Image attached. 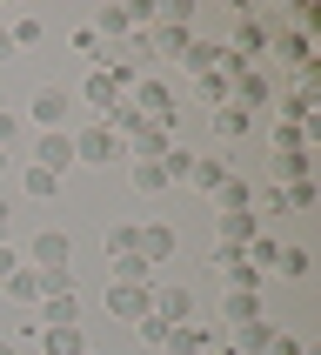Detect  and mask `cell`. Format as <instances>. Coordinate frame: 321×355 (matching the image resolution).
Segmentation results:
<instances>
[{
  "label": "cell",
  "instance_id": "f35d334b",
  "mask_svg": "<svg viewBox=\"0 0 321 355\" xmlns=\"http://www.w3.org/2000/svg\"><path fill=\"white\" fill-rule=\"evenodd\" d=\"M7 168H14V155H0V175H7Z\"/></svg>",
  "mask_w": 321,
  "mask_h": 355
},
{
  "label": "cell",
  "instance_id": "484cf974",
  "mask_svg": "<svg viewBox=\"0 0 321 355\" xmlns=\"http://www.w3.org/2000/svg\"><path fill=\"white\" fill-rule=\"evenodd\" d=\"M187 181H194L201 195H214L221 181H228V168H221V161H214V155H194V175H187Z\"/></svg>",
  "mask_w": 321,
  "mask_h": 355
},
{
  "label": "cell",
  "instance_id": "30bf717a",
  "mask_svg": "<svg viewBox=\"0 0 321 355\" xmlns=\"http://www.w3.org/2000/svg\"><path fill=\"white\" fill-rule=\"evenodd\" d=\"M167 355H208L214 349V329H201V322H181V329H167V342H160Z\"/></svg>",
  "mask_w": 321,
  "mask_h": 355
},
{
  "label": "cell",
  "instance_id": "8fae6325",
  "mask_svg": "<svg viewBox=\"0 0 321 355\" xmlns=\"http://www.w3.org/2000/svg\"><path fill=\"white\" fill-rule=\"evenodd\" d=\"M208 128H214V141H241V135H248V128H255V114L228 101V107H208Z\"/></svg>",
  "mask_w": 321,
  "mask_h": 355
},
{
  "label": "cell",
  "instance_id": "3957f363",
  "mask_svg": "<svg viewBox=\"0 0 321 355\" xmlns=\"http://www.w3.org/2000/svg\"><path fill=\"white\" fill-rule=\"evenodd\" d=\"M147 315L167 322V329H181V322L194 315V295H187V288H174V282H154V288H147Z\"/></svg>",
  "mask_w": 321,
  "mask_h": 355
},
{
  "label": "cell",
  "instance_id": "836d02e7",
  "mask_svg": "<svg viewBox=\"0 0 321 355\" xmlns=\"http://www.w3.org/2000/svg\"><path fill=\"white\" fill-rule=\"evenodd\" d=\"M14 141H20V114L0 107V155H14Z\"/></svg>",
  "mask_w": 321,
  "mask_h": 355
},
{
  "label": "cell",
  "instance_id": "52a82bcc",
  "mask_svg": "<svg viewBox=\"0 0 321 355\" xmlns=\"http://www.w3.org/2000/svg\"><path fill=\"white\" fill-rule=\"evenodd\" d=\"M134 255L147 261V268H160V261L174 255V228H167V221H140L134 228Z\"/></svg>",
  "mask_w": 321,
  "mask_h": 355
},
{
  "label": "cell",
  "instance_id": "277c9868",
  "mask_svg": "<svg viewBox=\"0 0 321 355\" xmlns=\"http://www.w3.org/2000/svg\"><path fill=\"white\" fill-rule=\"evenodd\" d=\"M27 268H74V241L60 235V228H40L27 241Z\"/></svg>",
  "mask_w": 321,
  "mask_h": 355
},
{
  "label": "cell",
  "instance_id": "60d3db41",
  "mask_svg": "<svg viewBox=\"0 0 321 355\" xmlns=\"http://www.w3.org/2000/svg\"><path fill=\"white\" fill-rule=\"evenodd\" d=\"M0 355H14V342H0Z\"/></svg>",
  "mask_w": 321,
  "mask_h": 355
},
{
  "label": "cell",
  "instance_id": "ac0fdd59",
  "mask_svg": "<svg viewBox=\"0 0 321 355\" xmlns=\"http://www.w3.org/2000/svg\"><path fill=\"white\" fill-rule=\"evenodd\" d=\"M181 67H187V74H214L221 67V40H187V54H181Z\"/></svg>",
  "mask_w": 321,
  "mask_h": 355
},
{
  "label": "cell",
  "instance_id": "7c38bea8",
  "mask_svg": "<svg viewBox=\"0 0 321 355\" xmlns=\"http://www.w3.org/2000/svg\"><path fill=\"white\" fill-rule=\"evenodd\" d=\"M40 329H80V295H74V288L40 302Z\"/></svg>",
  "mask_w": 321,
  "mask_h": 355
},
{
  "label": "cell",
  "instance_id": "b9f144b4",
  "mask_svg": "<svg viewBox=\"0 0 321 355\" xmlns=\"http://www.w3.org/2000/svg\"><path fill=\"white\" fill-rule=\"evenodd\" d=\"M87 355H94V349H87Z\"/></svg>",
  "mask_w": 321,
  "mask_h": 355
},
{
  "label": "cell",
  "instance_id": "9a60e30c",
  "mask_svg": "<svg viewBox=\"0 0 321 355\" xmlns=\"http://www.w3.org/2000/svg\"><path fill=\"white\" fill-rule=\"evenodd\" d=\"M221 315L241 329V322H261V315H268V302H261V295H241V288H228V295H221Z\"/></svg>",
  "mask_w": 321,
  "mask_h": 355
},
{
  "label": "cell",
  "instance_id": "f1b7e54d",
  "mask_svg": "<svg viewBox=\"0 0 321 355\" xmlns=\"http://www.w3.org/2000/svg\"><path fill=\"white\" fill-rule=\"evenodd\" d=\"M100 248H107V255H134V221H114V228H107V235H100Z\"/></svg>",
  "mask_w": 321,
  "mask_h": 355
},
{
  "label": "cell",
  "instance_id": "ab89813d",
  "mask_svg": "<svg viewBox=\"0 0 321 355\" xmlns=\"http://www.w3.org/2000/svg\"><path fill=\"white\" fill-rule=\"evenodd\" d=\"M0 241H7V208H0Z\"/></svg>",
  "mask_w": 321,
  "mask_h": 355
},
{
  "label": "cell",
  "instance_id": "d6986e66",
  "mask_svg": "<svg viewBox=\"0 0 321 355\" xmlns=\"http://www.w3.org/2000/svg\"><path fill=\"white\" fill-rule=\"evenodd\" d=\"M281 248H288V241H275V235H268V228H261V235L248 241V248H241V261H248V268H261V275H268V268H275V261H281Z\"/></svg>",
  "mask_w": 321,
  "mask_h": 355
},
{
  "label": "cell",
  "instance_id": "4316f807",
  "mask_svg": "<svg viewBox=\"0 0 321 355\" xmlns=\"http://www.w3.org/2000/svg\"><path fill=\"white\" fill-rule=\"evenodd\" d=\"M214 195H221V215H241V208H255V195H248V181H235V175L221 181Z\"/></svg>",
  "mask_w": 321,
  "mask_h": 355
},
{
  "label": "cell",
  "instance_id": "4fadbf2b",
  "mask_svg": "<svg viewBox=\"0 0 321 355\" xmlns=\"http://www.w3.org/2000/svg\"><path fill=\"white\" fill-rule=\"evenodd\" d=\"M214 228H221V241H235V248H248V241L268 228V221L255 215V208H241V215H214Z\"/></svg>",
  "mask_w": 321,
  "mask_h": 355
},
{
  "label": "cell",
  "instance_id": "7a4b0ae2",
  "mask_svg": "<svg viewBox=\"0 0 321 355\" xmlns=\"http://www.w3.org/2000/svg\"><path fill=\"white\" fill-rule=\"evenodd\" d=\"M67 141H74V161H80V168H107V161L127 155V141H120L107 121H87V128H80V135H67Z\"/></svg>",
  "mask_w": 321,
  "mask_h": 355
},
{
  "label": "cell",
  "instance_id": "603a6c76",
  "mask_svg": "<svg viewBox=\"0 0 321 355\" xmlns=\"http://www.w3.org/2000/svg\"><path fill=\"white\" fill-rule=\"evenodd\" d=\"M20 188H27L34 201H54V195H60V175H47V168H34V161H27V168H20Z\"/></svg>",
  "mask_w": 321,
  "mask_h": 355
},
{
  "label": "cell",
  "instance_id": "d4e9b609",
  "mask_svg": "<svg viewBox=\"0 0 321 355\" xmlns=\"http://www.w3.org/2000/svg\"><path fill=\"white\" fill-rule=\"evenodd\" d=\"M7 34H14V47H40V40H47V20H40V14H14Z\"/></svg>",
  "mask_w": 321,
  "mask_h": 355
},
{
  "label": "cell",
  "instance_id": "4dcf8cb0",
  "mask_svg": "<svg viewBox=\"0 0 321 355\" xmlns=\"http://www.w3.org/2000/svg\"><path fill=\"white\" fill-rule=\"evenodd\" d=\"M308 268H315V261H308V248H281V261H275V275H288V282H301Z\"/></svg>",
  "mask_w": 321,
  "mask_h": 355
},
{
  "label": "cell",
  "instance_id": "8d00e7d4",
  "mask_svg": "<svg viewBox=\"0 0 321 355\" xmlns=\"http://www.w3.org/2000/svg\"><path fill=\"white\" fill-rule=\"evenodd\" d=\"M288 208H315V181H295L288 188Z\"/></svg>",
  "mask_w": 321,
  "mask_h": 355
},
{
  "label": "cell",
  "instance_id": "e0dca14e",
  "mask_svg": "<svg viewBox=\"0 0 321 355\" xmlns=\"http://www.w3.org/2000/svg\"><path fill=\"white\" fill-rule=\"evenodd\" d=\"M127 181H134V195H167V188H174L160 161H134V168H127Z\"/></svg>",
  "mask_w": 321,
  "mask_h": 355
},
{
  "label": "cell",
  "instance_id": "d6a6232c",
  "mask_svg": "<svg viewBox=\"0 0 321 355\" xmlns=\"http://www.w3.org/2000/svg\"><path fill=\"white\" fill-rule=\"evenodd\" d=\"M275 47H281L288 60H295V67H308V60H315V54H308V34H281Z\"/></svg>",
  "mask_w": 321,
  "mask_h": 355
},
{
  "label": "cell",
  "instance_id": "d590c367",
  "mask_svg": "<svg viewBox=\"0 0 321 355\" xmlns=\"http://www.w3.org/2000/svg\"><path fill=\"white\" fill-rule=\"evenodd\" d=\"M20 268H27V255H20V248H7V241H0V282H7V275H20Z\"/></svg>",
  "mask_w": 321,
  "mask_h": 355
},
{
  "label": "cell",
  "instance_id": "5bb4252c",
  "mask_svg": "<svg viewBox=\"0 0 321 355\" xmlns=\"http://www.w3.org/2000/svg\"><path fill=\"white\" fill-rule=\"evenodd\" d=\"M268 342H275V322L261 315V322H241L235 342H228V355H268Z\"/></svg>",
  "mask_w": 321,
  "mask_h": 355
},
{
  "label": "cell",
  "instance_id": "9c48e42d",
  "mask_svg": "<svg viewBox=\"0 0 321 355\" xmlns=\"http://www.w3.org/2000/svg\"><path fill=\"white\" fill-rule=\"evenodd\" d=\"M34 168L67 175V168H74V141H67V135H40V141H34Z\"/></svg>",
  "mask_w": 321,
  "mask_h": 355
},
{
  "label": "cell",
  "instance_id": "6da1fadb",
  "mask_svg": "<svg viewBox=\"0 0 321 355\" xmlns=\"http://www.w3.org/2000/svg\"><path fill=\"white\" fill-rule=\"evenodd\" d=\"M67 114H74V94L54 87V80H40L34 94H27V121H34L40 135H67Z\"/></svg>",
  "mask_w": 321,
  "mask_h": 355
},
{
  "label": "cell",
  "instance_id": "5b68a950",
  "mask_svg": "<svg viewBox=\"0 0 321 355\" xmlns=\"http://www.w3.org/2000/svg\"><path fill=\"white\" fill-rule=\"evenodd\" d=\"M147 288H154V282H147ZM147 288H140V282H107V288H100V302H107V315L140 322V315H147Z\"/></svg>",
  "mask_w": 321,
  "mask_h": 355
},
{
  "label": "cell",
  "instance_id": "ffe728a7",
  "mask_svg": "<svg viewBox=\"0 0 321 355\" xmlns=\"http://www.w3.org/2000/svg\"><path fill=\"white\" fill-rule=\"evenodd\" d=\"M87 27L100 34V47H107V40H120V34H134V20H127V7H100V14L87 20Z\"/></svg>",
  "mask_w": 321,
  "mask_h": 355
},
{
  "label": "cell",
  "instance_id": "e575fe53",
  "mask_svg": "<svg viewBox=\"0 0 321 355\" xmlns=\"http://www.w3.org/2000/svg\"><path fill=\"white\" fill-rule=\"evenodd\" d=\"M134 336L147 342V349H160V342H167V322H154V315H140V322H134Z\"/></svg>",
  "mask_w": 321,
  "mask_h": 355
},
{
  "label": "cell",
  "instance_id": "1f68e13d",
  "mask_svg": "<svg viewBox=\"0 0 321 355\" xmlns=\"http://www.w3.org/2000/svg\"><path fill=\"white\" fill-rule=\"evenodd\" d=\"M160 168H167V181H187V175H194V155H187V148L174 141V148L160 155Z\"/></svg>",
  "mask_w": 321,
  "mask_h": 355
},
{
  "label": "cell",
  "instance_id": "ba28073f",
  "mask_svg": "<svg viewBox=\"0 0 321 355\" xmlns=\"http://www.w3.org/2000/svg\"><path fill=\"white\" fill-rule=\"evenodd\" d=\"M187 40H194V20H154L147 27V54H187Z\"/></svg>",
  "mask_w": 321,
  "mask_h": 355
},
{
  "label": "cell",
  "instance_id": "83f0119b",
  "mask_svg": "<svg viewBox=\"0 0 321 355\" xmlns=\"http://www.w3.org/2000/svg\"><path fill=\"white\" fill-rule=\"evenodd\" d=\"M107 282H140V288H147V282H154V268H147L140 255H120L114 268H107Z\"/></svg>",
  "mask_w": 321,
  "mask_h": 355
},
{
  "label": "cell",
  "instance_id": "cb8c5ba5",
  "mask_svg": "<svg viewBox=\"0 0 321 355\" xmlns=\"http://www.w3.org/2000/svg\"><path fill=\"white\" fill-rule=\"evenodd\" d=\"M194 87H201V101H208V107H228V101H235V74H221V67H214V74H201Z\"/></svg>",
  "mask_w": 321,
  "mask_h": 355
},
{
  "label": "cell",
  "instance_id": "44dd1931",
  "mask_svg": "<svg viewBox=\"0 0 321 355\" xmlns=\"http://www.w3.org/2000/svg\"><path fill=\"white\" fill-rule=\"evenodd\" d=\"M0 288H7V295H14L20 309H34V302H47V288H40V275H34V268H20V275H7Z\"/></svg>",
  "mask_w": 321,
  "mask_h": 355
},
{
  "label": "cell",
  "instance_id": "2e32d148",
  "mask_svg": "<svg viewBox=\"0 0 321 355\" xmlns=\"http://www.w3.org/2000/svg\"><path fill=\"white\" fill-rule=\"evenodd\" d=\"M40 355H87V336L80 329H40Z\"/></svg>",
  "mask_w": 321,
  "mask_h": 355
},
{
  "label": "cell",
  "instance_id": "74e56055",
  "mask_svg": "<svg viewBox=\"0 0 321 355\" xmlns=\"http://www.w3.org/2000/svg\"><path fill=\"white\" fill-rule=\"evenodd\" d=\"M14 54H20V47H14V34H7V20H0V67H7Z\"/></svg>",
  "mask_w": 321,
  "mask_h": 355
},
{
  "label": "cell",
  "instance_id": "f546056e",
  "mask_svg": "<svg viewBox=\"0 0 321 355\" xmlns=\"http://www.w3.org/2000/svg\"><path fill=\"white\" fill-rule=\"evenodd\" d=\"M67 40H74V54H87V60H94V67H100V60H107V47H100V34H94V27H87V20H80V27H74V34H67Z\"/></svg>",
  "mask_w": 321,
  "mask_h": 355
},
{
  "label": "cell",
  "instance_id": "7402d4cb",
  "mask_svg": "<svg viewBox=\"0 0 321 355\" xmlns=\"http://www.w3.org/2000/svg\"><path fill=\"white\" fill-rule=\"evenodd\" d=\"M261 101H268V74H255V67H248V74H235V107H248V114H255Z\"/></svg>",
  "mask_w": 321,
  "mask_h": 355
},
{
  "label": "cell",
  "instance_id": "8992f818",
  "mask_svg": "<svg viewBox=\"0 0 321 355\" xmlns=\"http://www.w3.org/2000/svg\"><path fill=\"white\" fill-rule=\"evenodd\" d=\"M120 141H127V155H134V161H160L167 148H174V135H167L160 121H134V128H127Z\"/></svg>",
  "mask_w": 321,
  "mask_h": 355
}]
</instances>
